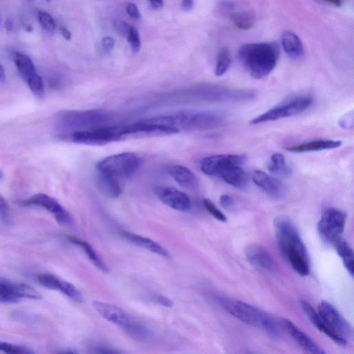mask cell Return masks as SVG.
Listing matches in <instances>:
<instances>
[{"mask_svg":"<svg viewBox=\"0 0 354 354\" xmlns=\"http://www.w3.org/2000/svg\"><path fill=\"white\" fill-rule=\"evenodd\" d=\"M273 228L279 251L293 269L302 277L309 275L307 250L292 220L285 215H279L273 221Z\"/></svg>","mask_w":354,"mask_h":354,"instance_id":"6da1fadb","label":"cell"},{"mask_svg":"<svg viewBox=\"0 0 354 354\" xmlns=\"http://www.w3.org/2000/svg\"><path fill=\"white\" fill-rule=\"evenodd\" d=\"M279 49L273 42L247 44L238 50L237 57L243 67L256 79L267 76L275 68Z\"/></svg>","mask_w":354,"mask_h":354,"instance_id":"7a4b0ae2","label":"cell"},{"mask_svg":"<svg viewBox=\"0 0 354 354\" xmlns=\"http://www.w3.org/2000/svg\"><path fill=\"white\" fill-rule=\"evenodd\" d=\"M152 124L172 127L180 130H206L222 125L224 117L218 112L187 110L169 115L145 120Z\"/></svg>","mask_w":354,"mask_h":354,"instance_id":"3957f363","label":"cell"},{"mask_svg":"<svg viewBox=\"0 0 354 354\" xmlns=\"http://www.w3.org/2000/svg\"><path fill=\"white\" fill-rule=\"evenodd\" d=\"M218 300L223 309L235 318L245 324L262 329L275 339H278L280 337L275 320L263 310L239 300L222 297H220Z\"/></svg>","mask_w":354,"mask_h":354,"instance_id":"277c9868","label":"cell"},{"mask_svg":"<svg viewBox=\"0 0 354 354\" xmlns=\"http://www.w3.org/2000/svg\"><path fill=\"white\" fill-rule=\"evenodd\" d=\"M112 118L111 112L108 110H68L57 114L56 125L60 130L74 132L102 127Z\"/></svg>","mask_w":354,"mask_h":354,"instance_id":"5b68a950","label":"cell"},{"mask_svg":"<svg viewBox=\"0 0 354 354\" xmlns=\"http://www.w3.org/2000/svg\"><path fill=\"white\" fill-rule=\"evenodd\" d=\"M317 313L326 327L325 335L337 344L345 346L348 340H353V327L332 304L322 301L317 306Z\"/></svg>","mask_w":354,"mask_h":354,"instance_id":"8992f818","label":"cell"},{"mask_svg":"<svg viewBox=\"0 0 354 354\" xmlns=\"http://www.w3.org/2000/svg\"><path fill=\"white\" fill-rule=\"evenodd\" d=\"M140 157L132 152H123L110 156L97 165L99 174L121 183L132 176L139 167Z\"/></svg>","mask_w":354,"mask_h":354,"instance_id":"52a82bcc","label":"cell"},{"mask_svg":"<svg viewBox=\"0 0 354 354\" xmlns=\"http://www.w3.org/2000/svg\"><path fill=\"white\" fill-rule=\"evenodd\" d=\"M346 220L345 213L334 207L325 209L317 224V231L323 241L334 246L342 238Z\"/></svg>","mask_w":354,"mask_h":354,"instance_id":"ba28073f","label":"cell"},{"mask_svg":"<svg viewBox=\"0 0 354 354\" xmlns=\"http://www.w3.org/2000/svg\"><path fill=\"white\" fill-rule=\"evenodd\" d=\"M123 125L100 127L77 131L71 134V140L76 144L85 146H100L122 140Z\"/></svg>","mask_w":354,"mask_h":354,"instance_id":"9c48e42d","label":"cell"},{"mask_svg":"<svg viewBox=\"0 0 354 354\" xmlns=\"http://www.w3.org/2000/svg\"><path fill=\"white\" fill-rule=\"evenodd\" d=\"M311 104L312 99L309 97H298L275 107L266 112L265 113L254 118L250 121V124L251 125L262 124V123L298 115L309 109Z\"/></svg>","mask_w":354,"mask_h":354,"instance_id":"30bf717a","label":"cell"},{"mask_svg":"<svg viewBox=\"0 0 354 354\" xmlns=\"http://www.w3.org/2000/svg\"><path fill=\"white\" fill-rule=\"evenodd\" d=\"M13 60L31 92L38 98H45V89L43 79L36 72L35 66L29 57L22 53L14 52Z\"/></svg>","mask_w":354,"mask_h":354,"instance_id":"8fae6325","label":"cell"},{"mask_svg":"<svg viewBox=\"0 0 354 354\" xmlns=\"http://www.w3.org/2000/svg\"><path fill=\"white\" fill-rule=\"evenodd\" d=\"M22 204L25 206H38L45 209L62 225L69 226L73 224L71 214L56 199L46 194H36L29 199L23 201Z\"/></svg>","mask_w":354,"mask_h":354,"instance_id":"7c38bea8","label":"cell"},{"mask_svg":"<svg viewBox=\"0 0 354 354\" xmlns=\"http://www.w3.org/2000/svg\"><path fill=\"white\" fill-rule=\"evenodd\" d=\"M176 129L165 126H161L147 123L145 121L134 124L123 125V140L128 138H146L167 136L178 133Z\"/></svg>","mask_w":354,"mask_h":354,"instance_id":"4fadbf2b","label":"cell"},{"mask_svg":"<svg viewBox=\"0 0 354 354\" xmlns=\"http://www.w3.org/2000/svg\"><path fill=\"white\" fill-rule=\"evenodd\" d=\"M247 157L244 155H214L204 158L201 162V170L205 174L218 176L225 167L230 165L244 164Z\"/></svg>","mask_w":354,"mask_h":354,"instance_id":"5bb4252c","label":"cell"},{"mask_svg":"<svg viewBox=\"0 0 354 354\" xmlns=\"http://www.w3.org/2000/svg\"><path fill=\"white\" fill-rule=\"evenodd\" d=\"M158 199L174 210L186 212L191 207V201L186 193L172 187L159 186L155 188Z\"/></svg>","mask_w":354,"mask_h":354,"instance_id":"9a60e30c","label":"cell"},{"mask_svg":"<svg viewBox=\"0 0 354 354\" xmlns=\"http://www.w3.org/2000/svg\"><path fill=\"white\" fill-rule=\"evenodd\" d=\"M252 180L271 199L279 201L286 197L287 189L282 182L263 171H255Z\"/></svg>","mask_w":354,"mask_h":354,"instance_id":"2e32d148","label":"cell"},{"mask_svg":"<svg viewBox=\"0 0 354 354\" xmlns=\"http://www.w3.org/2000/svg\"><path fill=\"white\" fill-rule=\"evenodd\" d=\"M92 306L96 311L107 321L121 327L125 331L133 320L123 309L114 304L100 301H94Z\"/></svg>","mask_w":354,"mask_h":354,"instance_id":"e0dca14e","label":"cell"},{"mask_svg":"<svg viewBox=\"0 0 354 354\" xmlns=\"http://www.w3.org/2000/svg\"><path fill=\"white\" fill-rule=\"evenodd\" d=\"M245 255L249 263L255 267L268 272H273L276 264L271 255L264 247L258 244L249 245L245 249Z\"/></svg>","mask_w":354,"mask_h":354,"instance_id":"ac0fdd59","label":"cell"},{"mask_svg":"<svg viewBox=\"0 0 354 354\" xmlns=\"http://www.w3.org/2000/svg\"><path fill=\"white\" fill-rule=\"evenodd\" d=\"M281 321L287 332L304 351L313 354L325 353L324 350L322 349L311 337L298 328L292 322L285 318L281 320Z\"/></svg>","mask_w":354,"mask_h":354,"instance_id":"d6986e66","label":"cell"},{"mask_svg":"<svg viewBox=\"0 0 354 354\" xmlns=\"http://www.w3.org/2000/svg\"><path fill=\"white\" fill-rule=\"evenodd\" d=\"M218 176L222 179L226 184L237 189H244L248 185V176L243 170L241 165H228L220 173Z\"/></svg>","mask_w":354,"mask_h":354,"instance_id":"ffe728a7","label":"cell"},{"mask_svg":"<svg viewBox=\"0 0 354 354\" xmlns=\"http://www.w3.org/2000/svg\"><path fill=\"white\" fill-rule=\"evenodd\" d=\"M167 172L175 182L183 188L195 190L199 187L197 177L187 167L180 165H173L167 168Z\"/></svg>","mask_w":354,"mask_h":354,"instance_id":"44dd1931","label":"cell"},{"mask_svg":"<svg viewBox=\"0 0 354 354\" xmlns=\"http://www.w3.org/2000/svg\"><path fill=\"white\" fill-rule=\"evenodd\" d=\"M121 235L127 240L134 243V244L138 245V246L142 247L146 250L150 251V252L155 253L159 255L160 256L164 257V258H169L170 253L163 247L160 245L159 243L152 240L150 238L145 237L144 236L136 235L129 232L123 231L121 232Z\"/></svg>","mask_w":354,"mask_h":354,"instance_id":"7402d4cb","label":"cell"},{"mask_svg":"<svg viewBox=\"0 0 354 354\" xmlns=\"http://www.w3.org/2000/svg\"><path fill=\"white\" fill-rule=\"evenodd\" d=\"M342 142L340 140H316L298 145V146H292V147L287 148L286 150L295 153H304V152L336 149L340 148Z\"/></svg>","mask_w":354,"mask_h":354,"instance_id":"603a6c76","label":"cell"},{"mask_svg":"<svg viewBox=\"0 0 354 354\" xmlns=\"http://www.w3.org/2000/svg\"><path fill=\"white\" fill-rule=\"evenodd\" d=\"M281 44L284 50L289 58L297 60L303 56L304 47L302 42L293 32L287 31L283 33Z\"/></svg>","mask_w":354,"mask_h":354,"instance_id":"cb8c5ba5","label":"cell"},{"mask_svg":"<svg viewBox=\"0 0 354 354\" xmlns=\"http://www.w3.org/2000/svg\"><path fill=\"white\" fill-rule=\"evenodd\" d=\"M335 249L338 253V256L341 258L342 262H343L344 267L350 274L351 277H353L354 273V263H353V251L351 245L344 240L343 238L340 239L334 245Z\"/></svg>","mask_w":354,"mask_h":354,"instance_id":"d4e9b609","label":"cell"},{"mask_svg":"<svg viewBox=\"0 0 354 354\" xmlns=\"http://www.w3.org/2000/svg\"><path fill=\"white\" fill-rule=\"evenodd\" d=\"M98 185L100 190L107 197L116 199L121 195V183L98 173Z\"/></svg>","mask_w":354,"mask_h":354,"instance_id":"484cf974","label":"cell"},{"mask_svg":"<svg viewBox=\"0 0 354 354\" xmlns=\"http://www.w3.org/2000/svg\"><path fill=\"white\" fill-rule=\"evenodd\" d=\"M68 239L74 244L81 246L86 253L91 262H92V263L96 267H98L100 271L103 272H108L109 271L108 266H107L103 261L102 260V259L98 256V253L96 252V251L93 249V247L89 243H87V241L81 240V239H77L76 237H71L68 238Z\"/></svg>","mask_w":354,"mask_h":354,"instance_id":"4316f807","label":"cell"},{"mask_svg":"<svg viewBox=\"0 0 354 354\" xmlns=\"http://www.w3.org/2000/svg\"><path fill=\"white\" fill-rule=\"evenodd\" d=\"M230 18L238 28L241 30L250 29L256 22V14L251 11H235Z\"/></svg>","mask_w":354,"mask_h":354,"instance_id":"83f0119b","label":"cell"},{"mask_svg":"<svg viewBox=\"0 0 354 354\" xmlns=\"http://www.w3.org/2000/svg\"><path fill=\"white\" fill-rule=\"evenodd\" d=\"M268 170L277 176H288L291 174V169L287 164L285 157L280 153H275L272 155L271 163L268 165Z\"/></svg>","mask_w":354,"mask_h":354,"instance_id":"f1b7e54d","label":"cell"},{"mask_svg":"<svg viewBox=\"0 0 354 354\" xmlns=\"http://www.w3.org/2000/svg\"><path fill=\"white\" fill-rule=\"evenodd\" d=\"M15 294L19 299L26 298L30 300H41L43 296L36 289L25 283L13 282Z\"/></svg>","mask_w":354,"mask_h":354,"instance_id":"f546056e","label":"cell"},{"mask_svg":"<svg viewBox=\"0 0 354 354\" xmlns=\"http://www.w3.org/2000/svg\"><path fill=\"white\" fill-rule=\"evenodd\" d=\"M57 287H57L56 291H60L74 301L76 302H83V298L81 293L72 284L60 279Z\"/></svg>","mask_w":354,"mask_h":354,"instance_id":"4dcf8cb0","label":"cell"},{"mask_svg":"<svg viewBox=\"0 0 354 354\" xmlns=\"http://www.w3.org/2000/svg\"><path fill=\"white\" fill-rule=\"evenodd\" d=\"M231 63V58L228 49H221L215 66V74L217 76H222L226 73Z\"/></svg>","mask_w":354,"mask_h":354,"instance_id":"1f68e13d","label":"cell"},{"mask_svg":"<svg viewBox=\"0 0 354 354\" xmlns=\"http://www.w3.org/2000/svg\"><path fill=\"white\" fill-rule=\"evenodd\" d=\"M125 332L133 338L140 340H148L152 338V332L149 329L134 321Z\"/></svg>","mask_w":354,"mask_h":354,"instance_id":"d6a6232c","label":"cell"},{"mask_svg":"<svg viewBox=\"0 0 354 354\" xmlns=\"http://www.w3.org/2000/svg\"><path fill=\"white\" fill-rule=\"evenodd\" d=\"M238 6L235 0H222L217 6L216 11L222 16H230L235 12Z\"/></svg>","mask_w":354,"mask_h":354,"instance_id":"836d02e7","label":"cell"},{"mask_svg":"<svg viewBox=\"0 0 354 354\" xmlns=\"http://www.w3.org/2000/svg\"><path fill=\"white\" fill-rule=\"evenodd\" d=\"M38 18L42 27L47 32L51 33L56 29V22H55L53 17L48 13L45 12V11H39L38 13Z\"/></svg>","mask_w":354,"mask_h":354,"instance_id":"e575fe53","label":"cell"},{"mask_svg":"<svg viewBox=\"0 0 354 354\" xmlns=\"http://www.w3.org/2000/svg\"><path fill=\"white\" fill-rule=\"evenodd\" d=\"M0 351L7 353L30 354L34 352L24 346L0 342Z\"/></svg>","mask_w":354,"mask_h":354,"instance_id":"d590c367","label":"cell"},{"mask_svg":"<svg viewBox=\"0 0 354 354\" xmlns=\"http://www.w3.org/2000/svg\"><path fill=\"white\" fill-rule=\"evenodd\" d=\"M126 38L133 52L138 53L140 50V45H140V36L138 30L134 26L131 25L130 28L127 32Z\"/></svg>","mask_w":354,"mask_h":354,"instance_id":"8d00e7d4","label":"cell"},{"mask_svg":"<svg viewBox=\"0 0 354 354\" xmlns=\"http://www.w3.org/2000/svg\"><path fill=\"white\" fill-rule=\"evenodd\" d=\"M203 204H204V206L205 208H206L207 212L212 215L215 219H217V220L222 222H227V218H226L225 215H224L222 211L219 210L218 207L215 206L214 203H213L210 200L208 199H203Z\"/></svg>","mask_w":354,"mask_h":354,"instance_id":"74e56055","label":"cell"},{"mask_svg":"<svg viewBox=\"0 0 354 354\" xmlns=\"http://www.w3.org/2000/svg\"><path fill=\"white\" fill-rule=\"evenodd\" d=\"M339 125L342 128L345 129H353V112H349L342 116L339 121Z\"/></svg>","mask_w":354,"mask_h":354,"instance_id":"f35d334b","label":"cell"},{"mask_svg":"<svg viewBox=\"0 0 354 354\" xmlns=\"http://www.w3.org/2000/svg\"><path fill=\"white\" fill-rule=\"evenodd\" d=\"M0 218L6 224H9L10 222L9 206L7 201L1 196H0Z\"/></svg>","mask_w":354,"mask_h":354,"instance_id":"ab89813d","label":"cell"},{"mask_svg":"<svg viewBox=\"0 0 354 354\" xmlns=\"http://www.w3.org/2000/svg\"><path fill=\"white\" fill-rule=\"evenodd\" d=\"M101 43L104 50L106 52H110L113 49L114 45H115V41H114L113 38L107 36V37L102 38Z\"/></svg>","mask_w":354,"mask_h":354,"instance_id":"60d3db41","label":"cell"},{"mask_svg":"<svg viewBox=\"0 0 354 354\" xmlns=\"http://www.w3.org/2000/svg\"><path fill=\"white\" fill-rule=\"evenodd\" d=\"M126 10L127 13H128V15L131 18L134 19L140 18V11L134 4H129V5L127 6Z\"/></svg>","mask_w":354,"mask_h":354,"instance_id":"b9f144b4","label":"cell"},{"mask_svg":"<svg viewBox=\"0 0 354 354\" xmlns=\"http://www.w3.org/2000/svg\"><path fill=\"white\" fill-rule=\"evenodd\" d=\"M220 201L221 205H222L224 208L229 209L233 206V200L232 199V197L228 195H222L221 196Z\"/></svg>","mask_w":354,"mask_h":354,"instance_id":"7bdbcfd3","label":"cell"},{"mask_svg":"<svg viewBox=\"0 0 354 354\" xmlns=\"http://www.w3.org/2000/svg\"><path fill=\"white\" fill-rule=\"evenodd\" d=\"M130 27V24H127V23L123 22V21H120V22H117V24H116V28L119 30L120 34H121V35L123 36H125V37H126L127 32H128Z\"/></svg>","mask_w":354,"mask_h":354,"instance_id":"ee69618b","label":"cell"},{"mask_svg":"<svg viewBox=\"0 0 354 354\" xmlns=\"http://www.w3.org/2000/svg\"><path fill=\"white\" fill-rule=\"evenodd\" d=\"M155 301L158 304H161V306H165V307H171L173 306V302L170 298L163 296H159L156 297Z\"/></svg>","mask_w":354,"mask_h":354,"instance_id":"f6af8a7d","label":"cell"},{"mask_svg":"<svg viewBox=\"0 0 354 354\" xmlns=\"http://www.w3.org/2000/svg\"><path fill=\"white\" fill-rule=\"evenodd\" d=\"M182 9L186 12H188L193 9L194 0H182Z\"/></svg>","mask_w":354,"mask_h":354,"instance_id":"bcb514c9","label":"cell"},{"mask_svg":"<svg viewBox=\"0 0 354 354\" xmlns=\"http://www.w3.org/2000/svg\"><path fill=\"white\" fill-rule=\"evenodd\" d=\"M95 353H119V351L115 350L110 349V348L103 347V346H99L94 348Z\"/></svg>","mask_w":354,"mask_h":354,"instance_id":"7dc6e473","label":"cell"},{"mask_svg":"<svg viewBox=\"0 0 354 354\" xmlns=\"http://www.w3.org/2000/svg\"><path fill=\"white\" fill-rule=\"evenodd\" d=\"M150 6L153 9L159 10L163 7V0H149Z\"/></svg>","mask_w":354,"mask_h":354,"instance_id":"c3c4849f","label":"cell"},{"mask_svg":"<svg viewBox=\"0 0 354 354\" xmlns=\"http://www.w3.org/2000/svg\"><path fill=\"white\" fill-rule=\"evenodd\" d=\"M60 30L61 34H62V36H63L64 38V39L66 40V41H70V40L72 39L71 32H70L67 28L64 27V26H61L60 28Z\"/></svg>","mask_w":354,"mask_h":354,"instance_id":"681fc988","label":"cell"},{"mask_svg":"<svg viewBox=\"0 0 354 354\" xmlns=\"http://www.w3.org/2000/svg\"><path fill=\"white\" fill-rule=\"evenodd\" d=\"M6 81V73L5 68L0 64V83H4Z\"/></svg>","mask_w":354,"mask_h":354,"instance_id":"f907efd6","label":"cell"},{"mask_svg":"<svg viewBox=\"0 0 354 354\" xmlns=\"http://www.w3.org/2000/svg\"><path fill=\"white\" fill-rule=\"evenodd\" d=\"M5 26L8 31H11V30H12L13 28V24L12 21H11L10 19H8V20L6 21Z\"/></svg>","mask_w":354,"mask_h":354,"instance_id":"816d5d0a","label":"cell"},{"mask_svg":"<svg viewBox=\"0 0 354 354\" xmlns=\"http://www.w3.org/2000/svg\"><path fill=\"white\" fill-rule=\"evenodd\" d=\"M325 1L336 7H340L342 5L341 0H325Z\"/></svg>","mask_w":354,"mask_h":354,"instance_id":"f5cc1de1","label":"cell"},{"mask_svg":"<svg viewBox=\"0 0 354 354\" xmlns=\"http://www.w3.org/2000/svg\"><path fill=\"white\" fill-rule=\"evenodd\" d=\"M4 174L3 172H2V170H0V180H2V179L3 178Z\"/></svg>","mask_w":354,"mask_h":354,"instance_id":"db71d44e","label":"cell"},{"mask_svg":"<svg viewBox=\"0 0 354 354\" xmlns=\"http://www.w3.org/2000/svg\"><path fill=\"white\" fill-rule=\"evenodd\" d=\"M0 24H1V18H0Z\"/></svg>","mask_w":354,"mask_h":354,"instance_id":"11a10c76","label":"cell"},{"mask_svg":"<svg viewBox=\"0 0 354 354\" xmlns=\"http://www.w3.org/2000/svg\"><path fill=\"white\" fill-rule=\"evenodd\" d=\"M28 1L32 2L33 0H28Z\"/></svg>","mask_w":354,"mask_h":354,"instance_id":"9f6ffc18","label":"cell"},{"mask_svg":"<svg viewBox=\"0 0 354 354\" xmlns=\"http://www.w3.org/2000/svg\"><path fill=\"white\" fill-rule=\"evenodd\" d=\"M47 1L49 2V1H51V0H47Z\"/></svg>","mask_w":354,"mask_h":354,"instance_id":"6f0895ef","label":"cell"}]
</instances>
